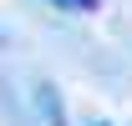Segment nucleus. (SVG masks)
Segmentation results:
<instances>
[{"label":"nucleus","mask_w":132,"mask_h":126,"mask_svg":"<svg viewBox=\"0 0 132 126\" xmlns=\"http://www.w3.org/2000/svg\"><path fill=\"white\" fill-rule=\"evenodd\" d=\"M41 111H46V121L51 126H61L66 116H61V101H56V91H41Z\"/></svg>","instance_id":"f257e3e1"},{"label":"nucleus","mask_w":132,"mask_h":126,"mask_svg":"<svg viewBox=\"0 0 132 126\" xmlns=\"http://www.w3.org/2000/svg\"><path fill=\"white\" fill-rule=\"evenodd\" d=\"M92 126H112V121H92Z\"/></svg>","instance_id":"7ed1b4c3"},{"label":"nucleus","mask_w":132,"mask_h":126,"mask_svg":"<svg viewBox=\"0 0 132 126\" xmlns=\"http://www.w3.org/2000/svg\"><path fill=\"white\" fill-rule=\"evenodd\" d=\"M51 5H61V10H71V15H81V10H97V0H51Z\"/></svg>","instance_id":"f03ea898"}]
</instances>
